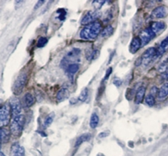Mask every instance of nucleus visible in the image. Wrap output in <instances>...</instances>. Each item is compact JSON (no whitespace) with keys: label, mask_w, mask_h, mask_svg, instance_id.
<instances>
[{"label":"nucleus","mask_w":168,"mask_h":156,"mask_svg":"<svg viewBox=\"0 0 168 156\" xmlns=\"http://www.w3.org/2000/svg\"><path fill=\"white\" fill-rule=\"evenodd\" d=\"M112 71H113L112 67L108 68V70H107V71H106V74H105V76H104V80H107V79L109 77V76L111 75V73H112Z\"/></svg>","instance_id":"obj_31"},{"label":"nucleus","mask_w":168,"mask_h":156,"mask_svg":"<svg viewBox=\"0 0 168 156\" xmlns=\"http://www.w3.org/2000/svg\"><path fill=\"white\" fill-rule=\"evenodd\" d=\"M78 71H79V65L77 63L69 64V65L66 67V73L71 80H72L74 76L77 74Z\"/></svg>","instance_id":"obj_10"},{"label":"nucleus","mask_w":168,"mask_h":156,"mask_svg":"<svg viewBox=\"0 0 168 156\" xmlns=\"http://www.w3.org/2000/svg\"><path fill=\"white\" fill-rule=\"evenodd\" d=\"M156 54V49L155 47H150L147 49L144 53H143L142 56H141V60H142V65L146 66L150 64L151 61L155 58Z\"/></svg>","instance_id":"obj_7"},{"label":"nucleus","mask_w":168,"mask_h":156,"mask_svg":"<svg viewBox=\"0 0 168 156\" xmlns=\"http://www.w3.org/2000/svg\"><path fill=\"white\" fill-rule=\"evenodd\" d=\"M113 27L111 25H108L106 26L105 28H103L102 30L101 31V36L103 37V38H106V37H109L110 35H112L113 33Z\"/></svg>","instance_id":"obj_20"},{"label":"nucleus","mask_w":168,"mask_h":156,"mask_svg":"<svg viewBox=\"0 0 168 156\" xmlns=\"http://www.w3.org/2000/svg\"><path fill=\"white\" fill-rule=\"evenodd\" d=\"M168 50V37H166L160 45V46L156 49V58L161 57L162 55L164 54L166 51Z\"/></svg>","instance_id":"obj_11"},{"label":"nucleus","mask_w":168,"mask_h":156,"mask_svg":"<svg viewBox=\"0 0 168 156\" xmlns=\"http://www.w3.org/2000/svg\"><path fill=\"white\" fill-rule=\"evenodd\" d=\"M24 4V1H16L15 2V6H16V8L21 7V5Z\"/></svg>","instance_id":"obj_36"},{"label":"nucleus","mask_w":168,"mask_h":156,"mask_svg":"<svg viewBox=\"0 0 168 156\" xmlns=\"http://www.w3.org/2000/svg\"><path fill=\"white\" fill-rule=\"evenodd\" d=\"M100 12L99 11H88V13H86L84 16L82 18L81 24L83 25H89L92 23L96 22V20L100 17Z\"/></svg>","instance_id":"obj_5"},{"label":"nucleus","mask_w":168,"mask_h":156,"mask_svg":"<svg viewBox=\"0 0 168 156\" xmlns=\"http://www.w3.org/2000/svg\"><path fill=\"white\" fill-rule=\"evenodd\" d=\"M0 149H1V144H0Z\"/></svg>","instance_id":"obj_40"},{"label":"nucleus","mask_w":168,"mask_h":156,"mask_svg":"<svg viewBox=\"0 0 168 156\" xmlns=\"http://www.w3.org/2000/svg\"><path fill=\"white\" fill-rule=\"evenodd\" d=\"M47 42H48L47 38H45V37H40V38H39L38 41H37V47L38 48L44 47L45 45L47 44Z\"/></svg>","instance_id":"obj_26"},{"label":"nucleus","mask_w":168,"mask_h":156,"mask_svg":"<svg viewBox=\"0 0 168 156\" xmlns=\"http://www.w3.org/2000/svg\"><path fill=\"white\" fill-rule=\"evenodd\" d=\"M53 119H54V114L49 115V116L45 118V126H46V127L50 126V125L52 124Z\"/></svg>","instance_id":"obj_29"},{"label":"nucleus","mask_w":168,"mask_h":156,"mask_svg":"<svg viewBox=\"0 0 168 156\" xmlns=\"http://www.w3.org/2000/svg\"><path fill=\"white\" fill-rule=\"evenodd\" d=\"M25 149L22 146L19 145L18 143L14 144L11 147L12 156H25Z\"/></svg>","instance_id":"obj_14"},{"label":"nucleus","mask_w":168,"mask_h":156,"mask_svg":"<svg viewBox=\"0 0 168 156\" xmlns=\"http://www.w3.org/2000/svg\"><path fill=\"white\" fill-rule=\"evenodd\" d=\"M145 102L148 106L150 107H153L155 104H156V98L154 97L153 95L149 94L146 96V99H145Z\"/></svg>","instance_id":"obj_24"},{"label":"nucleus","mask_w":168,"mask_h":156,"mask_svg":"<svg viewBox=\"0 0 168 156\" xmlns=\"http://www.w3.org/2000/svg\"><path fill=\"white\" fill-rule=\"evenodd\" d=\"M135 66H139L140 65H142V60H141V57H139V58L137 59V61H135Z\"/></svg>","instance_id":"obj_34"},{"label":"nucleus","mask_w":168,"mask_h":156,"mask_svg":"<svg viewBox=\"0 0 168 156\" xmlns=\"http://www.w3.org/2000/svg\"><path fill=\"white\" fill-rule=\"evenodd\" d=\"M168 15V8L164 5L156 7L151 13V16L154 18H163Z\"/></svg>","instance_id":"obj_8"},{"label":"nucleus","mask_w":168,"mask_h":156,"mask_svg":"<svg viewBox=\"0 0 168 156\" xmlns=\"http://www.w3.org/2000/svg\"><path fill=\"white\" fill-rule=\"evenodd\" d=\"M155 37H156V34L151 30L150 27L144 29L142 32L139 34V36L140 41H141V46L147 45L150 40H153Z\"/></svg>","instance_id":"obj_6"},{"label":"nucleus","mask_w":168,"mask_h":156,"mask_svg":"<svg viewBox=\"0 0 168 156\" xmlns=\"http://www.w3.org/2000/svg\"><path fill=\"white\" fill-rule=\"evenodd\" d=\"M102 25L99 21H96L89 25L84 27L81 30V39L84 40H94L101 34Z\"/></svg>","instance_id":"obj_1"},{"label":"nucleus","mask_w":168,"mask_h":156,"mask_svg":"<svg viewBox=\"0 0 168 156\" xmlns=\"http://www.w3.org/2000/svg\"><path fill=\"white\" fill-rule=\"evenodd\" d=\"M90 138H91V134H84L81 135L80 137H78L77 139L76 140V143H75V148H77L78 146H80L82 144H83L85 142H88L90 140Z\"/></svg>","instance_id":"obj_18"},{"label":"nucleus","mask_w":168,"mask_h":156,"mask_svg":"<svg viewBox=\"0 0 168 156\" xmlns=\"http://www.w3.org/2000/svg\"><path fill=\"white\" fill-rule=\"evenodd\" d=\"M158 89H157L156 87H153L151 88V91H150V94L153 95L154 97H155V95H156V93H158Z\"/></svg>","instance_id":"obj_33"},{"label":"nucleus","mask_w":168,"mask_h":156,"mask_svg":"<svg viewBox=\"0 0 168 156\" xmlns=\"http://www.w3.org/2000/svg\"><path fill=\"white\" fill-rule=\"evenodd\" d=\"M162 78H163V79H166V80L168 79V71L162 74Z\"/></svg>","instance_id":"obj_37"},{"label":"nucleus","mask_w":168,"mask_h":156,"mask_svg":"<svg viewBox=\"0 0 168 156\" xmlns=\"http://www.w3.org/2000/svg\"><path fill=\"white\" fill-rule=\"evenodd\" d=\"M157 98L161 101H163L166 98H168V82L163 84L161 87V88L159 89Z\"/></svg>","instance_id":"obj_16"},{"label":"nucleus","mask_w":168,"mask_h":156,"mask_svg":"<svg viewBox=\"0 0 168 156\" xmlns=\"http://www.w3.org/2000/svg\"><path fill=\"white\" fill-rule=\"evenodd\" d=\"M77 99H76V98H72L71 100H70V103L71 104H75V103H77Z\"/></svg>","instance_id":"obj_38"},{"label":"nucleus","mask_w":168,"mask_h":156,"mask_svg":"<svg viewBox=\"0 0 168 156\" xmlns=\"http://www.w3.org/2000/svg\"><path fill=\"white\" fill-rule=\"evenodd\" d=\"M141 47V41L139 37H135L133 38L130 45H129V51L132 54H135L139 51V48Z\"/></svg>","instance_id":"obj_13"},{"label":"nucleus","mask_w":168,"mask_h":156,"mask_svg":"<svg viewBox=\"0 0 168 156\" xmlns=\"http://www.w3.org/2000/svg\"><path fill=\"white\" fill-rule=\"evenodd\" d=\"M168 71V61H166L164 63H162L160 67H159V72H161V74H163L166 71Z\"/></svg>","instance_id":"obj_28"},{"label":"nucleus","mask_w":168,"mask_h":156,"mask_svg":"<svg viewBox=\"0 0 168 156\" xmlns=\"http://www.w3.org/2000/svg\"><path fill=\"white\" fill-rule=\"evenodd\" d=\"M11 108L9 104H4L0 108V128L6 126L10 120Z\"/></svg>","instance_id":"obj_3"},{"label":"nucleus","mask_w":168,"mask_h":156,"mask_svg":"<svg viewBox=\"0 0 168 156\" xmlns=\"http://www.w3.org/2000/svg\"><path fill=\"white\" fill-rule=\"evenodd\" d=\"M88 97V88H84L83 90L81 91L80 95H79V97H78V100H79L80 102H83L87 100Z\"/></svg>","instance_id":"obj_25"},{"label":"nucleus","mask_w":168,"mask_h":156,"mask_svg":"<svg viewBox=\"0 0 168 156\" xmlns=\"http://www.w3.org/2000/svg\"><path fill=\"white\" fill-rule=\"evenodd\" d=\"M44 3H45V1H41V0H40V1H38V2H37L36 5H35V8H34V9H35V10L38 9L39 8H40L41 6H42V5H43V4H44Z\"/></svg>","instance_id":"obj_32"},{"label":"nucleus","mask_w":168,"mask_h":156,"mask_svg":"<svg viewBox=\"0 0 168 156\" xmlns=\"http://www.w3.org/2000/svg\"><path fill=\"white\" fill-rule=\"evenodd\" d=\"M113 84L116 86V87H119L122 85V81L119 79V78H114V80H113Z\"/></svg>","instance_id":"obj_30"},{"label":"nucleus","mask_w":168,"mask_h":156,"mask_svg":"<svg viewBox=\"0 0 168 156\" xmlns=\"http://www.w3.org/2000/svg\"><path fill=\"white\" fill-rule=\"evenodd\" d=\"M9 138V133L7 129L1 128H0V144L3 142L8 141V139Z\"/></svg>","instance_id":"obj_22"},{"label":"nucleus","mask_w":168,"mask_h":156,"mask_svg":"<svg viewBox=\"0 0 168 156\" xmlns=\"http://www.w3.org/2000/svg\"><path fill=\"white\" fill-rule=\"evenodd\" d=\"M0 156H5V155H4V153L0 152Z\"/></svg>","instance_id":"obj_39"},{"label":"nucleus","mask_w":168,"mask_h":156,"mask_svg":"<svg viewBox=\"0 0 168 156\" xmlns=\"http://www.w3.org/2000/svg\"><path fill=\"white\" fill-rule=\"evenodd\" d=\"M69 91L66 89V88H62L60 91L57 92V94H56V98H57V100L60 101V102H62V101H64L65 99L69 97Z\"/></svg>","instance_id":"obj_19"},{"label":"nucleus","mask_w":168,"mask_h":156,"mask_svg":"<svg viewBox=\"0 0 168 156\" xmlns=\"http://www.w3.org/2000/svg\"><path fill=\"white\" fill-rule=\"evenodd\" d=\"M99 115L96 113H93L92 114L91 118H90V122H89V124H90V127L91 128H97V126L99 125Z\"/></svg>","instance_id":"obj_21"},{"label":"nucleus","mask_w":168,"mask_h":156,"mask_svg":"<svg viewBox=\"0 0 168 156\" xmlns=\"http://www.w3.org/2000/svg\"><path fill=\"white\" fill-rule=\"evenodd\" d=\"M10 108H11V113L14 118L21 115L22 111V105L18 99H12L10 101Z\"/></svg>","instance_id":"obj_9"},{"label":"nucleus","mask_w":168,"mask_h":156,"mask_svg":"<svg viewBox=\"0 0 168 156\" xmlns=\"http://www.w3.org/2000/svg\"><path fill=\"white\" fill-rule=\"evenodd\" d=\"M109 132H102L100 134H99V138H105L107 136H109Z\"/></svg>","instance_id":"obj_35"},{"label":"nucleus","mask_w":168,"mask_h":156,"mask_svg":"<svg viewBox=\"0 0 168 156\" xmlns=\"http://www.w3.org/2000/svg\"><path fill=\"white\" fill-rule=\"evenodd\" d=\"M99 55V51L97 50H89L86 54V58L88 59V61L94 60L96 59Z\"/></svg>","instance_id":"obj_23"},{"label":"nucleus","mask_w":168,"mask_h":156,"mask_svg":"<svg viewBox=\"0 0 168 156\" xmlns=\"http://www.w3.org/2000/svg\"><path fill=\"white\" fill-rule=\"evenodd\" d=\"M150 28L151 29V30L156 34V35L157 34H160L161 31H163V30L166 29V24L161 21L153 22V23L151 24Z\"/></svg>","instance_id":"obj_12"},{"label":"nucleus","mask_w":168,"mask_h":156,"mask_svg":"<svg viewBox=\"0 0 168 156\" xmlns=\"http://www.w3.org/2000/svg\"><path fill=\"white\" fill-rule=\"evenodd\" d=\"M25 117L19 115L14 118L10 126V132L15 136H19L23 131V128L25 125Z\"/></svg>","instance_id":"obj_2"},{"label":"nucleus","mask_w":168,"mask_h":156,"mask_svg":"<svg viewBox=\"0 0 168 156\" xmlns=\"http://www.w3.org/2000/svg\"><path fill=\"white\" fill-rule=\"evenodd\" d=\"M104 4H105V1L104 0H95V1H92V5L94 6L96 10L100 9Z\"/></svg>","instance_id":"obj_27"},{"label":"nucleus","mask_w":168,"mask_h":156,"mask_svg":"<svg viewBox=\"0 0 168 156\" xmlns=\"http://www.w3.org/2000/svg\"><path fill=\"white\" fill-rule=\"evenodd\" d=\"M146 87H140L136 91V94L135 97V104H140L143 102V99L145 98V95H146Z\"/></svg>","instance_id":"obj_15"},{"label":"nucleus","mask_w":168,"mask_h":156,"mask_svg":"<svg viewBox=\"0 0 168 156\" xmlns=\"http://www.w3.org/2000/svg\"><path fill=\"white\" fill-rule=\"evenodd\" d=\"M35 102V98H34V96L31 93H26L24 98H23V105L25 108H29L31 106L33 105L34 103Z\"/></svg>","instance_id":"obj_17"},{"label":"nucleus","mask_w":168,"mask_h":156,"mask_svg":"<svg viewBox=\"0 0 168 156\" xmlns=\"http://www.w3.org/2000/svg\"><path fill=\"white\" fill-rule=\"evenodd\" d=\"M27 81H28V75L26 73L19 74V76L17 77V79L15 82V85H14L15 94L18 95L19 93H21L24 87H25V85L27 84Z\"/></svg>","instance_id":"obj_4"}]
</instances>
